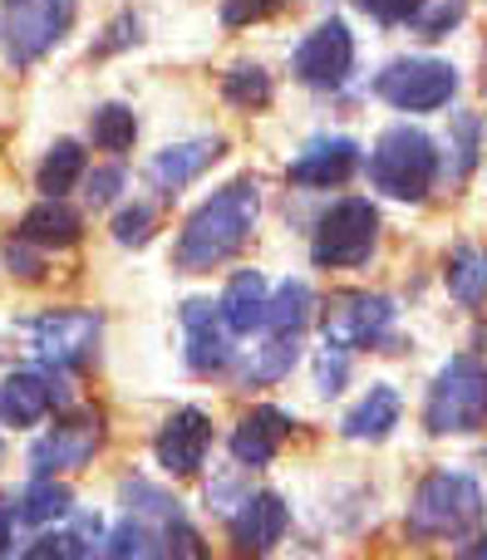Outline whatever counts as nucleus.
Returning a JSON list of instances; mask_svg holds the SVG:
<instances>
[{
    "label": "nucleus",
    "instance_id": "obj_4",
    "mask_svg": "<svg viewBox=\"0 0 487 560\" xmlns=\"http://www.w3.org/2000/svg\"><path fill=\"white\" fill-rule=\"evenodd\" d=\"M79 0H0V55L10 69H35L74 30Z\"/></svg>",
    "mask_w": 487,
    "mask_h": 560
},
{
    "label": "nucleus",
    "instance_id": "obj_19",
    "mask_svg": "<svg viewBox=\"0 0 487 560\" xmlns=\"http://www.w3.org/2000/svg\"><path fill=\"white\" fill-rule=\"evenodd\" d=\"M20 242H30L35 252H69V246L84 242V212L69 207L65 197H39L15 226Z\"/></svg>",
    "mask_w": 487,
    "mask_h": 560
},
{
    "label": "nucleus",
    "instance_id": "obj_14",
    "mask_svg": "<svg viewBox=\"0 0 487 560\" xmlns=\"http://www.w3.org/2000/svg\"><path fill=\"white\" fill-rule=\"evenodd\" d=\"M286 532H291V506H286L281 492H246L242 502H236L232 522H227L232 551L242 560H256L271 551V546H281Z\"/></svg>",
    "mask_w": 487,
    "mask_h": 560
},
{
    "label": "nucleus",
    "instance_id": "obj_37",
    "mask_svg": "<svg viewBox=\"0 0 487 560\" xmlns=\"http://www.w3.org/2000/svg\"><path fill=\"white\" fill-rule=\"evenodd\" d=\"M345 378H350V354L345 349H331L325 345L321 354H315V394L335 398L345 388Z\"/></svg>",
    "mask_w": 487,
    "mask_h": 560
},
{
    "label": "nucleus",
    "instance_id": "obj_26",
    "mask_svg": "<svg viewBox=\"0 0 487 560\" xmlns=\"http://www.w3.org/2000/svg\"><path fill=\"white\" fill-rule=\"evenodd\" d=\"M222 98L236 108V114H262V108H271L276 84H271V74H266V65L242 59V65H232L222 74Z\"/></svg>",
    "mask_w": 487,
    "mask_h": 560
},
{
    "label": "nucleus",
    "instance_id": "obj_27",
    "mask_svg": "<svg viewBox=\"0 0 487 560\" xmlns=\"http://www.w3.org/2000/svg\"><path fill=\"white\" fill-rule=\"evenodd\" d=\"M443 285L449 295L459 300L463 310H478L483 305V285H487V266H483V252L473 242H459L449 252V266H443Z\"/></svg>",
    "mask_w": 487,
    "mask_h": 560
},
{
    "label": "nucleus",
    "instance_id": "obj_25",
    "mask_svg": "<svg viewBox=\"0 0 487 560\" xmlns=\"http://www.w3.org/2000/svg\"><path fill=\"white\" fill-rule=\"evenodd\" d=\"M295 364H301V339L262 335V345L252 349V359H246V369H242V384H246V388L281 384V378H291Z\"/></svg>",
    "mask_w": 487,
    "mask_h": 560
},
{
    "label": "nucleus",
    "instance_id": "obj_31",
    "mask_svg": "<svg viewBox=\"0 0 487 560\" xmlns=\"http://www.w3.org/2000/svg\"><path fill=\"white\" fill-rule=\"evenodd\" d=\"M114 242L124 246V252H138V246H148L153 242V232H158V207L153 202H128V207H118L114 212Z\"/></svg>",
    "mask_w": 487,
    "mask_h": 560
},
{
    "label": "nucleus",
    "instance_id": "obj_34",
    "mask_svg": "<svg viewBox=\"0 0 487 560\" xmlns=\"http://www.w3.org/2000/svg\"><path fill=\"white\" fill-rule=\"evenodd\" d=\"M463 15H468V0H429V5L414 15V30H419V39H449L453 30L463 25Z\"/></svg>",
    "mask_w": 487,
    "mask_h": 560
},
{
    "label": "nucleus",
    "instance_id": "obj_40",
    "mask_svg": "<svg viewBox=\"0 0 487 560\" xmlns=\"http://www.w3.org/2000/svg\"><path fill=\"white\" fill-rule=\"evenodd\" d=\"M69 546L79 551V560L84 556H94L98 546H104V516L98 512H69Z\"/></svg>",
    "mask_w": 487,
    "mask_h": 560
},
{
    "label": "nucleus",
    "instance_id": "obj_35",
    "mask_svg": "<svg viewBox=\"0 0 487 560\" xmlns=\"http://www.w3.org/2000/svg\"><path fill=\"white\" fill-rule=\"evenodd\" d=\"M295 0H222V25L227 30H252L262 25V20L281 15V10H291Z\"/></svg>",
    "mask_w": 487,
    "mask_h": 560
},
{
    "label": "nucleus",
    "instance_id": "obj_12",
    "mask_svg": "<svg viewBox=\"0 0 487 560\" xmlns=\"http://www.w3.org/2000/svg\"><path fill=\"white\" fill-rule=\"evenodd\" d=\"M360 143L345 133H321L301 148V153L286 163V183L301 187V192H331V187H345L355 173H360Z\"/></svg>",
    "mask_w": 487,
    "mask_h": 560
},
{
    "label": "nucleus",
    "instance_id": "obj_5",
    "mask_svg": "<svg viewBox=\"0 0 487 560\" xmlns=\"http://www.w3.org/2000/svg\"><path fill=\"white\" fill-rule=\"evenodd\" d=\"M483 418H487V374L478 354H453L429 384L424 428L433 438H463V433H478Z\"/></svg>",
    "mask_w": 487,
    "mask_h": 560
},
{
    "label": "nucleus",
    "instance_id": "obj_9",
    "mask_svg": "<svg viewBox=\"0 0 487 560\" xmlns=\"http://www.w3.org/2000/svg\"><path fill=\"white\" fill-rule=\"evenodd\" d=\"M394 319H399V310H394V300L380 295V290H340V295H331L321 310V335L331 349L355 354V349L390 345Z\"/></svg>",
    "mask_w": 487,
    "mask_h": 560
},
{
    "label": "nucleus",
    "instance_id": "obj_28",
    "mask_svg": "<svg viewBox=\"0 0 487 560\" xmlns=\"http://www.w3.org/2000/svg\"><path fill=\"white\" fill-rule=\"evenodd\" d=\"M89 143H94L98 153L124 158L128 148L138 143V114L128 104H98L94 114H89Z\"/></svg>",
    "mask_w": 487,
    "mask_h": 560
},
{
    "label": "nucleus",
    "instance_id": "obj_44",
    "mask_svg": "<svg viewBox=\"0 0 487 560\" xmlns=\"http://www.w3.org/2000/svg\"><path fill=\"white\" fill-rule=\"evenodd\" d=\"M0 453H5V443H0Z\"/></svg>",
    "mask_w": 487,
    "mask_h": 560
},
{
    "label": "nucleus",
    "instance_id": "obj_20",
    "mask_svg": "<svg viewBox=\"0 0 487 560\" xmlns=\"http://www.w3.org/2000/svg\"><path fill=\"white\" fill-rule=\"evenodd\" d=\"M404 418V398L394 384H370V394L340 418V433L350 443H384Z\"/></svg>",
    "mask_w": 487,
    "mask_h": 560
},
{
    "label": "nucleus",
    "instance_id": "obj_33",
    "mask_svg": "<svg viewBox=\"0 0 487 560\" xmlns=\"http://www.w3.org/2000/svg\"><path fill=\"white\" fill-rule=\"evenodd\" d=\"M148 536H153V526H148L143 516H124V522L104 536L98 551L108 560H148Z\"/></svg>",
    "mask_w": 487,
    "mask_h": 560
},
{
    "label": "nucleus",
    "instance_id": "obj_17",
    "mask_svg": "<svg viewBox=\"0 0 487 560\" xmlns=\"http://www.w3.org/2000/svg\"><path fill=\"white\" fill-rule=\"evenodd\" d=\"M183 339H187V369H193V374L212 378V374L232 369L236 349H232V335H227L212 300H187L183 305Z\"/></svg>",
    "mask_w": 487,
    "mask_h": 560
},
{
    "label": "nucleus",
    "instance_id": "obj_6",
    "mask_svg": "<svg viewBox=\"0 0 487 560\" xmlns=\"http://www.w3.org/2000/svg\"><path fill=\"white\" fill-rule=\"evenodd\" d=\"M380 246V207L370 197H335L311 232V261L321 271H355Z\"/></svg>",
    "mask_w": 487,
    "mask_h": 560
},
{
    "label": "nucleus",
    "instance_id": "obj_21",
    "mask_svg": "<svg viewBox=\"0 0 487 560\" xmlns=\"http://www.w3.org/2000/svg\"><path fill=\"white\" fill-rule=\"evenodd\" d=\"M266 295H271V285H266L262 271H236L227 280L222 300H217V315H222L227 335H256L266 315Z\"/></svg>",
    "mask_w": 487,
    "mask_h": 560
},
{
    "label": "nucleus",
    "instance_id": "obj_1",
    "mask_svg": "<svg viewBox=\"0 0 487 560\" xmlns=\"http://www.w3.org/2000/svg\"><path fill=\"white\" fill-rule=\"evenodd\" d=\"M256 222H262V183L256 177H232L227 187H217L207 202H197L187 212L173 246V266L187 276L217 271L252 242Z\"/></svg>",
    "mask_w": 487,
    "mask_h": 560
},
{
    "label": "nucleus",
    "instance_id": "obj_24",
    "mask_svg": "<svg viewBox=\"0 0 487 560\" xmlns=\"http://www.w3.org/2000/svg\"><path fill=\"white\" fill-rule=\"evenodd\" d=\"M10 506H15V522L49 526V522H65V516L74 512V492H69L65 482H55V477H35Z\"/></svg>",
    "mask_w": 487,
    "mask_h": 560
},
{
    "label": "nucleus",
    "instance_id": "obj_29",
    "mask_svg": "<svg viewBox=\"0 0 487 560\" xmlns=\"http://www.w3.org/2000/svg\"><path fill=\"white\" fill-rule=\"evenodd\" d=\"M148 560H207V541L183 512L158 522V532L148 536Z\"/></svg>",
    "mask_w": 487,
    "mask_h": 560
},
{
    "label": "nucleus",
    "instance_id": "obj_41",
    "mask_svg": "<svg viewBox=\"0 0 487 560\" xmlns=\"http://www.w3.org/2000/svg\"><path fill=\"white\" fill-rule=\"evenodd\" d=\"M15 560H79V551L69 546L65 532H45V536H35Z\"/></svg>",
    "mask_w": 487,
    "mask_h": 560
},
{
    "label": "nucleus",
    "instance_id": "obj_13",
    "mask_svg": "<svg viewBox=\"0 0 487 560\" xmlns=\"http://www.w3.org/2000/svg\"><path fill=\"white\" fill-rule=\"evenodd\" d=\"M65 404H69V394H65L59 369H45V364L10 369V374L0 378V423L5 428H35Z\"/></svg>",
    "mask_w": 487,
    "mask_h": 560
},
{
    "label": "nucleus",
    "instance_id": "obj_16",
    "mask_svg": "<svg viewBox=\"0 0 487 560\" xmlns=\"http://www.w3.org/2000/svg\"><path fill=\"white\" fill-rule=\"evenodd\" d=\"M222 153H227L222 133H202V138H183V143L158 148L153 163H148V187H153L158 197H177L183 187H193L212 163H222Z\"/></svg>",
    "mask_w": 487,
    "mask_h": 560
},
{
    "label": "nucleus",
    "instance_id": "obj_42",
    "mask_svg": "<svg viewBox=\"0 0 487 560\" xmlns=\"http://www.w3.org/2000/svg\"><path fill=\"white\" fill-rule=\"evenodd\" d=\"M10 551H15V506L0 492V560H10Z\"/></svg>",
    "mask_w": 487,
    "mask_h": 560
},
{
    "label": "nucleus",
    "instance_id": "obj_39",
    "mask_svg": "<svg viewBox=\"0 0 487 560\" xmlns=\"http://www.w3.org/2000/svg\"><path fill=\"white\" fill-rule=\"evenodd\" d=\"M429 5V0H355V10L374 20V25H414V15Z\"/></svg>",
    "mask_w": 487,
    "mask_h": 560
},
{
    "label": "nucleus",
    "instance_id": "obj_30",
    "mask_svg": "<svg viewBox=\"0 0 487 560\" xmlns=\"http://www.w3.org/2000/svg\"><path fill=\"white\" fill-rule=\"evenodd\" d=\"M478 153H483V118L473 114V108H463V114H453V124H449V163H453V173H459V183L473 177Z\"/></svg>",
    "mask_w": 487,
    "mask_h": 560
},
{
    "label": "nucleus",
    "instance_id": "obj_32",
    "mask_svg": "<svg viewBox=\"0 0 487 560\" xmlns=\"http://www.w3.org/2000/svg\"><path fill=\"white\" fill-rule=\"evenodd\" d=\"M138 39H143V15H138L134 5H124L114 20L104 25V35L89 45V59H108V55H124V49H134Z\"/></svg>",
    "mask_w": 487,
    "mask_h": 560
},
{
    "label": "nucleus",
    "instance_id": "obj_7",
    "mask_svg": "<svg viewBox=\"0 0 487 560\" xmlns=\"http://www.w3.org/2000/svg\"><path fill=\"white\" fill-rule=\"evenodd\" d=\"M374 94L399 114H439L459 94V69L433 55H404L374 74Z\"/></svg>",
    "mask_w": 487,
    "mask_h": 560
},
{
    "label": "nucleus",
    "instance_id": "obj_36",
    "mask_svg": "<svg viewBox=\"0 0 487 560\" xmlns=\"http://www.w3.org/2000/svg\"><path fill=\"white\" fill-rule=\"evenodd\" d=\"M79 183H84V202L98 212V207H114L118 202L128 173H124V163H104V167H94V173H84Z\"/></svg>",
    "mask_w": 487,
    "mask_h": 560
},
{
    "label": "nucleus",
    "instance_id": "obj_23",
    "mask_svg": "<svg viewBox=\"0 0 487 560\" xmlns=\"http://www.w3.org/2000/svg\"><path fill=\"white\" fill-rule=\"evenodd\" d=\"M84 173H89L84 143H79V138H55V143L45 148V158H39V167H35V187L45 197H69Z\"/></svg>",
    "mask_w": 487,
    "mask_h": 560
},
{
    "label": "nucleus",
    "instance_id": "obj_3",
    "mask_svg": "<svg viewBox=\"0 0 487 560\" xmlns=\"http://www.w3.org/2000/svg\"><path fill=\"white\" fill-rule=\"evenodd\" d=\"M439 173H443V153L424 128L394 124L370 148V183L390 202H424L439 187Z\"/></svg>",
    "mask_w": 487,
    "mask_h": 560
},
{
    "label": "nucleus",
    "instance_id": "obj_18",
    "mask_svg": "<svg viewBox=\"0 0 487 560\" xmlns=\"http://www.w3.org/2000/svg\"><path fill=\"white\" fill-rule=\"evenodd\" d=\"M295 418L286 413V408L276 404H256L252 413L236 418L232 438H227V447H232V463L236 467H271L276 453H281V443L291 438Z\"/></svg>",
    "mask_w": 487,
    "mask_h": 560
},
{
    "label": "nucleus",
    "instance_id": "obj_8",
    "mask_svg": "<svg viewBox=\"0 0 487 560\" xmlns=\"http://www.w3.org/2000/svg\"><path fill=\"white\" fill-rule=\"evenodd\" d=\"M25 339L35 349V359L45 369H84L89 359L98 354V339H104V315L98 310H79V305H65V310H45V315L25 319Z\"/></svg>",
    "mask_w": 487,
    "mask_h": 560
},
{
    "label": "nucleus",
    "instance_id": "obj_2",
    "mask_svg": "<svg viewBox=\"0 0 487 560\" xmlns=\"http://www.w3.org/2000/svg\"><path fill=\"white\" fill-rule=\"evenodd\" d=\"M483 522V487L463 467H433L419 487H414L404 532L414 541H463Z\"/></svg>",
    "mask_w": 487,
    "mask_h": 560
},
{
    "label": "nucleus",
    "instance_id": "obj_15",
    "mask_svg": "<svg viewBox=\"0 0 487 560\" xmlns=\"http://www.w3.org/2000/svg\"><path fill=\"white\" fill-rule=\"evenodd\" d=\"M207 447H212V418L202 408H177L153 438V457L167 477H197L207 463Z\"/></svg>",
    "mask_w": 487,
    "mask_h": 560
},
{
    "label": "nucleus",
    "instance_id": "obj_38",
    "mask_svg": "<svg viewBox=\"0 0 487 560\" xmlns=\"http://www.w3.org/2000/svg\"><path fill=\"white\" fill-rule=\"evenodd\" d=\"M0 266L20 280H39L45 276V252H35V246L20 242V236H5V246H0Z\"/></svg>",
    "mask_w": 487,
    "mask_h": 560
},
{
    "label": "nucleus",
    "instance_id": "obj_11",
    "mask_svg": "<svg viewBox=\"0 0 487 560\" xmlns=\"http://www.w3.org/2000/svg\"><path fill=\"white\" fill-rule=\"evenodd\" d=\"M108 438V423L98 408H74L65 413L45 438L30 443V472L35 477H65V472H79V467L94 463V453L104 447Z\"/></svg>",
    "mask_w": 487,
    "mask_h": 560
},
{
    "label": "nucleus",
    "instance_id": "obj_10",
    "mask_svg": "<svg viewBox=\"0 0 487 560\" xmlns=\"http://www.w3.org/2000/svg\"><path fill=\"white\" fill-rule=\"evenodd\" d=\"M291 74H295V84L315 89V94L345 89L355 74V30L340 15H325L321 25H311L291 55Z\"/></svg>",
    "mask_w": 487,
    "mask_h": 560
},
{
    "label": "nucleus",
    "instance_id": "obj_43",
    "mask_svg": "<svg viewBox=\"0 0 487 560\" xmlns=\"http://www.w3.org/2000/svg\"><path fill=\"white\" fill-rule=\"evenodd\" d=\"M453 560H487V541H483L478 532L463 536V546H459V556H453Z\"/></svg>",
    "mask_w": 487,
    "mask_h": 560
},
{
    "label": "nucleus",
    "instance_id": "obj_22",
    "mask_svg": "<svg viewBox=\"0 0 487 560\" xmlns=\"http://www.w3.org/2000/svg\"><path fill=\"white\" fill-rule=\"evenodd\" d=\"M315 319V295L305 280H286L276 295H266V315L256 335H281V339H301L305 325Z\"/></svg>",
    "mask_w": 487,
    "mask_h": 560
}]
</instances>
